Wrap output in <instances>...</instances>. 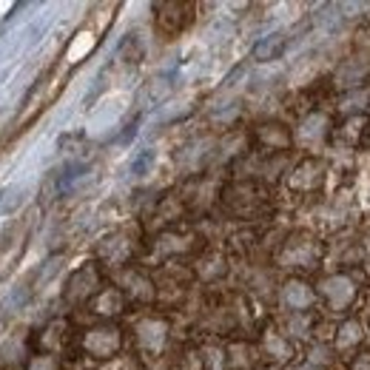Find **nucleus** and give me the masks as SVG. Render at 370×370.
<instances>
[{
  "mask_svg": "<svg viewBox=\"0 0 370 370\" xmlns=\"http://www.w3.org/2000/svg\"><path fill=\"white\" fill-rule=\"evenodd\" d=\"M29 370H55V362H32Z\"/></svg>",
  "mask_w": 370,
  "mask_h": 370,
  "instance_id": "obj_10",
  "label": "nucleus"
},
{
  "mask_svg": "<svg viewBox=\"0 0 370 370\" xmlns=\"http://www.w3.org/2000/svg\"><path fill=\"white\" fill-rule=\"evenodd\" d=\"M163 325L159 322H143L140 325V339L146 342V344H151V348H159L163 344Z\"/></svg>",
  "mask_w": 370,
  "mask_h": 370,
  "instance_id": "obj_6",
  "label": "nucleus"
},
{
  "mask_svg": "<svg viewBox=\"0 0 370 370\" xmlns=\"http://www.w3.org/2000/svg\"><path fill=\"white\" fill-rule=\"evenodd\" d=\"M282 299H285V305H288V308L302 311V308H308V305H311L313 293H311V288H308V285H302V282H288V285H285Z\"/></svg>",
  "mask_w": 370,
  "mask_h": 370,
  "instance_id": "obj_4",
  "label": "nucleus"
},
{
  "mask_svg": "<svg viewBox=\"0 0 370 370\" xmlns=\"http://www.w3.org/2000/svg\"><path fill=\"white\" fill-rule=\"evenodd\" d=\"M288 49V40L285 35H268L262 37L257 46H253V57H257L260 63H268V60H280Z\"/></svg>",
  "mask_w": 370,
  "mask_h": 370,
  "instance_id": "obj_3",
  "label": "nucleus"
},
{
  "mask_svg": "<svg viewBox=\"0 0 370 370\" xmlns=\"http://www.w3.org/2000/svg\"><path fill=\"white\" fill-rule=\"evenodd\" d=\"M325 353H328L325 348H316V351H313V359H316V362H325V359H328Z\"/></svg>",
  "mask_w": 370,
  "mask_h": 370,
  "instance_id": "obj_11",
  "label": "nucleus"
},
{
  "mask_svg": "<svg viewBox=\"0 0 370 370\" xmlns=\"http://www.w3.org/2000/svg\"><path fill=\"white\" fill-rule=\"evenodd\" d=\"M83 344H86V351L91 356H111L114 351L120 348V336H117L114 328H95L86 336Z\"/></svg>",
  "mask_w": 370,
  "mask_h": 370,
  "instance_id": "obj_1",
  "label": "nucleus"
},
{
  "mask_svg": "<svg viewBox=\"0 0 370 370\" xmlns=\"http://www.w3.org/2000/svg\"><path fill=\"white\" fill-rule=\"evenodd\" d=\"M296 370H316V367H311V364H302V367H296Z\"/></svg>",
  "mask_w": 370,
  "mask_h": 370,
  "instance_id": "obj_12",
  "label": "nucleus"
},
{
  "mask_svg": "<svg viewBox=\"0 0 370 370\" xmlns=\"http://www.w3.org/2000/svg\"><path fill=\"white\" fill-rule=\"evenodd\" d=\"M353 370H370V353H364V356H359V359L353 362Z\"/></svg>",
  "mask_w": 370,
  "mask_h": 370,
  "instance_id": "obj_9",
  "label": "nucleus"
},
{
  "mask_svg": "<svg viewBox=\"0 0 370 370\" xmlns=\"http://www.w3.org/2000/svg\"><path fill=\"white\" fill-rule=\"evenodd\" d=\"M268 348H271L276 356H280V359H285V356H288V348H285V344H282L280 339H276V336H268Z\"/></svg>",
  "mask_w": 370,
  "mask_h": 370,
  "instance_id": "obj_8",
  "label": "nucleus"
},
{
  "mask_svg": "<svg viewBox=\"0 0 370 370\" xmlns=\"http://www.w3.org/2000/svg\"><path fill=\"white\" fill-rule=\"evenodd\" d=\"M362 325L356 319H351V322H344V325L339 328V336H336V348H351V344H356V342H362Z\"/></svg>",
  "mask_w": 370,
  "mask_h": 370,
  "instance_id": "obj_5",
  "label": "nucleus"
},
{
  "mask_svg": "<svg viewBox=\"0 0 370 370\" xmlns=\"http://www.w3.org/2000/svg\"><path fill=\"white\" fill-rule=\"evenodd\" d=\"M322 291H325V296L331 299L333 308H344L356 293V288H353V282L348 280V276H331V280L322 285Z\"/></svg>",
  "mask_w": 370,
  "mask_h": 370,
  "instance_id": "obj_2",
  "label": "nucleus"
},
{
  "mask_svg": "<svg viewBox=\"0 0 370 370\" xmlns=\"http://www.w3.org/2000/svg\"><path fill=\"white\" fill-rule=\"evenodd\" d=\"M322 126H325V117H322V114H313V117H308L302 123L299 137H302V140H316V137H322Z\"/></svg>",
  "mask_w": 370,
  "mask_h": 370,
  "instance_id": "obj_7",
  "label": "nucleus"
}]
</instances>
